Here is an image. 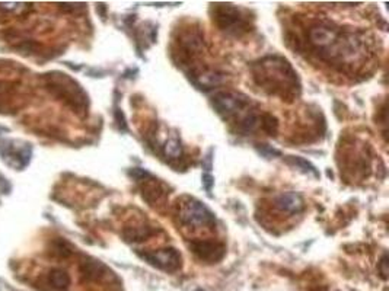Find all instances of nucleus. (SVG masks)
<instances>
[{
  "instance_id": "obj_6",
  "label": "nucleus",
  "mask_w": 389,
  "mask_h": 291,
  "mask_svg": "<svg viewBox=\"0 0 389 291\" xmlns=\"http://www.w3.org/2000/svg\"><path fill=\"white\" fill-rule=\"evenodd\" d=\"M50 89L55 91L57 96H60L61 100L67 101L73 109L76 111H85L86 109V96L84 95L82 89L76 86V83H73L69 77H66L64 75H59L50 79Z\"/></svg>"
},
{
  "instance_id": "obj_14",
  "label": "nucleus",
  "mask_w": 389,
  "mask_h": 291,
  "mask_svg": "<svg viewBox=\"0 0 389 291\" xmlns=\"http://www.w3.org/2000/svg\"><path fill=\"white\" fill-rule=\"evenodd\" d=\"M48 283L56 290H66L70 285V276L61 270H53L48 274Z\"/></svg>"
},
{
  "instance_id": "obj_10",
  "label": "nucleus",
  "mask_w": 389,
  "mask_h": 291,
  "mask_svg": "<svg viewBox=\"0 0 389 291\" xmlns=\"http://www.w3.org/2000/svg\"><path fill=\"white\" fill-rule=\"evenodd\" d=\"M276 209L290 216L301 214L305 210V201L296 192H281L274 198Z\"/></svg>"
},
{
  "instance_id": "obj_12",
  "label": "nucleus",
  "mask_w": 389,
  "mask_h": 291,
  "mask_svg": "<svg viewBox=\"0 0 389 291\" xmlns=\"http://www.w3.org/2000/svg\"><path fill=\"white\" fill-rule=\"evenodd\" d=\"M162 151L164 156L169 160H178L182 156V144L180 142L178 137H171L165 142V144L162 146Z\"/></svg>"
},
{
  "instance_id": "obj_3",
  "label": "nucleus",
  "mask_w": 389,
  "mask_h": 291,
  "mask_svg": "<svg viewBox=\"0 0 389 291\" xmlns=\"http://www.w3.org/2000/svg\"><path fill=\"white\" fill-rule=\"evenodd\" d=\"M214 111L225 120L232 122L236 133L248 135L261 129V115L256 113L248 96L236 92H219L211 98Z\"/></svg>"
},
{
  "instance_id": "obj_4",
  "label": "nucleus",
  "mask_w": 389,
  "mask_h": 291,
  "mask_svg": "<svg viewBox=\"0 0 389 291\" xmlns=\"http://www.w3.org/2000/svg\"><path fill=\"white\" fill-rule=\"evenodd\" d=\"M177 217L180 225L190 229H200V227H213L216 223L214 214L207 209V207L191 197H185L178 203Z\"/></svg>"
},
{
  "instance_id": "obj_20",
  "label": "nucleus",
  "mask_w": 389,
  "mask_h": 291,
  "mask_svg": "<svg viewBox=\"0 0 389 291\" xmlns=\"http://www.w3.org/2000/svg\"><path fill=\"white\" fill-rule=\"evenodd\" d=\"M197 291H203V290H197Z\"/></svg>"
},
{
  "instance_id": "obj_2",
  "label": "nucleus",
  "mask_w": 389,
  "mask_h": 291,
  "mask_svg": "<svg viewBox=\"0 0 389 291\" xmlns=\"http://www.w3.org/2000/svg\"><path fill=\"white\" fill-rule=\"evenodd\" d=\"M307 43L323 60L330 63H345L360 50V39L344 34L340 28L328 24H315L307 31Z\"/></svg>"
},
{
  "instance_id": "obj_19",
  "label": "nucleus",
  "mask_w": 389,
  "mask_h": 291,
  "mask_svg": "<svg viewBox=\"0 0 389 291\" xmlns=\"http://www.w3.org/2000/svg\"><path fill=\"white\" fill-rule=\"evenodd\" d=\"M203 184H205V187H206L207 191H211V185H213V178H211V175H209V173L203 175Z\"/></svg>"
},
{
  "instance_id": "obj_8",
  "label": "nucleus",
  "mask_w": 389,
  "mask_h": 291,
  "mask_svg": "<svg viewBox=\"0 0 389 291\" xmlns=\"http://www.w3.org/2000/svg\"><path fill=\"white\" fill-rule=\"evenodd\" d=\"M190 249L191 252L201 261L205 262H218L223 258L225 255V246L219 242L214 241H207V239H198V241H193L190 243Z\"/></svg>"
},
{
  "instance_id": "obj_17",
  "label": "nucleus",
  "mask_w": 389,
  "mask_h": 291,
  "mask_svg": "<svg viewBox=\"0 0 389 291\" xmlns=\"http://www.w3.org/2000/svg\"><path fill=\"white\" fill-rule=\"evenodd\" d=\"M260 151H261L263 155H265V156H280V155H281L278 150L272 149L270 146H267V144H264L263 147H260Z\"/></svg>"
},
{
  "instance_id": "obj_13",
  "label": "nucleus",
  "mask_w": 389,
  "mask_h": 291,
  "mask_svg": "<svg viewBox=\"0 0 389 291\" xmlns=\"http://www.w3.org/2000/svg\"><path fill=\"white\" fill-rule=\"evenodd\" d=\"M153 230L149 226H134L129 227L124 232V238L127 242H142L151 236Z\"/></svg>"
},
{
  "instance_id": "obj_11",
  "label": "nucleus",
  "mask_w": 389,
  "mask_h": 291,
  "mask_svg": "<svg viewBox=\"0 0 389 291\" xmlns=\"http://www.w3.org/2000/svg\"><path fill=\"white\" fill-rule=\"evenodd\" d=\"M167 197V192L158 182V179H151V182H146L143 187V198L151 205H156Z\"/></svg>"
},
{
  "instance_id": "obj_1",
  "label": "nucleus",
  "mask_w": 389,
  "mask_h": 291,
  "mask_svg": "<svg viewBox=\"0 0 389 291\" xmlns=\"http://www.w3.org/2000/svg\"><path fill=\"white\" fill-rule=\"evenodd\" d=\"M254 80L270 95L281 100H294L301 92V82L292 64L280 55H268L254 63Z\"/></svg>"
},
{
  "instance_id": "obj_7",
  "label": "nucleus",
  "mask_w": 389,
  "mask_h": 291,
  "mask_svg": "<svg viewBox=\"0 0 389 291\" xmlns=\"http://www.w3.org/2000/svg\"><path fill=\"white\" fill-rule=\"evenodd\" d=\"M140 256L151 264L152 267L162 270L165 272H175L181 268V255L173 247H164L156 249V251H147L140 254Z\"/></svg>"
},
{
  "instance_id": "obj_18",
  "label": "nucleus",
  "mask_w": 389,
  "mask_h": 291,
  "mask_svg": "<svg viewBox=\"0 0 389 291\" xmlns=\"http://www.w3.org/2000/svg\"><path fill=\"white\" fill-rule=\"evenodd\" d=\"M379 271H381V274H382V279L386 280V279H388V258H386V255H385V256L382 258V261H381Z\"/></svg>"
},
{
  "instance_id": "obj_9",
  "label": "nucleus",
  "mask_w": 389,
  "mask_h": 291,
  "mask_svg": "<svg viewBox=\"0 0 389 291\" xmlns=\"http://www.w3.org/2000/svg\"><path fill=\"white\" fill-rule=\"evenodd\" d=\"M190 80L198 89L210 91L222 85L225 80V75L216 71H210V68H193L190 73Z\"/></svg>"
},
{
  "instance_id": "obj_5",
  "label": "nucleus",
  "mask_w": 389,
  "mask_h": 291,
  "mask_svg": "<svg viewBox=\"0 0 389 291\" xmlns=\"http://www.w3.org/2000/svg\"><path fill=\"white\" fill-rule=\"evenodd\" d=\"M248 17L244 15V12L231 6V5H216L214 6L213 19L218 24L222 31L232 34V35H243L249 30Z\"/></svg>"
},
{
  "instance_id": "obj_15",
  "label": "nucleus",
  "mask_w": 389,
  "mask_h": 291,
  "mask_svg": "<svg viewBox=\"0 0 389 291\" xmlns=\"http://www.w3.org/2000/svg\"><path fill=\"white\" fill-rule=\"evenodd\" d=\"M290 160L293 162L294 166H298V168H299L302 172L311 173V175H314L315 178H319V173H318V171L315 169V166L311 165L307 160H305V159H302V158H294V156H292Z\"/></svg>"
},
{
  "instance_id": "obj_16",
  "label": "nucleus",
  "mask_w": 389,
  "mask_h": 291,
  "mask_svg": "<svg viewBox=\"0 0 389 291\" xmlns=\"http://www.w3.org/2000/svg\"><path fill=\"white\" fill-rule=\"evenodd\" d=\"M277 127H278L277 120L273 115H270V114H263L261 115V129L265 133L273 135L277 131Z\"/></svg>"
}]
</instances>
